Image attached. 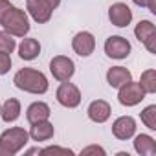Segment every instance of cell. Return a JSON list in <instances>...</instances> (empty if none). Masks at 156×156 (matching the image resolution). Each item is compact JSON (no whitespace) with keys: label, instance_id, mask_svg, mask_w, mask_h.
<instances>
[{"label":"cell","instance_id":"cell-5","mask_svg":"<svg viewBox=\"0 0 156 156\" xmlns=\"http://www.w3.org/2000/svg\"><path fill=\"white\" fill-rule=\"evenodd\" d=\"M55 96H57V101L62 107H66V108H75L77 105L81 103V92H79V88H77L75 85H72V83H68V81L61 83V87L57 88Z\"/></svg>","mask_w":156,"mask_h":156},{"label":"cell","instance_id":"cell-12","mask_svg":"<svg viewBox=\"0 0 156 156\" xmlns=\"http://www.w3.org/2000/svg\"><path fill=\"white\" fill-rule=\"evenodd\" d=\"M134 132H136V121L130 116H121L112 125V134L118 140H129L134 136Z\"/></svg>","mask_w":156,"mask_h":156},{"label":"cell","instance_id":"cell-16","mask_svg":"<svg viewBox=\"0 0 156 156\" xmlns=\"http://www.w3.org/2000/svg\"><path fill=\"white\" fill-rule=\"evenodd\" d=\"M50 114H51L50 107H48L46 103H42V101L31 103V105L28 107V110H26V118H28V121H30L31 125L37 123V121H42V119H48Z\"/></svg>","mask_w":156,"mask_h":156},{"label":"cell","instance_id":"cell-10","mask_svg":"<svg viewBox=\"0 0 156 156\" xmlns=\"http://www.w3.org/2000/svg\"><path fill=\"white\" fill-rule=\"evenodd\" d=\"M108 19H110V22H112L114 26L125 28V26H129L130 20H132V11H130V8H129L127 4L118 2V4H112V6H110V9H108Z\"/></svg>","mask_w":156,"mask_h":156},{"label":"cell","instance_id":"cell-27","mask_svg":"<svg viewBox=\"0 0 156 156\" xmlns=\"http://www.w3.org/2000/svg\"><path fill=\"white\" fill-rule=\"evenodd\" d=\"M46 2L50 4V8H51V9H57V8H59V4H61V0H46Z\"/></svg>","mask_w":156,"mask_h":156},{"label":"cell","instance_id":"cell-4","mask_svg":"<svg viewBox=\"0 0 156 156\" xmlns=\"http://www.w3.org/2000/svg\"><path fill=\"white\" fill-rule=\"evenodd\" d=\"M50 72H51V75L55 77V79L61 81V83L62 81H70V77L75 72V64H73L72 59H68L64 55H57L50 62Z\"/></svg>","mask_w":156,"mask_h":156},{"label":"cell","instance_id":"cell-26","mask_svg":"<svg viewBox=\"0 0 156 156\" xmlns=\"http://www.w3.org/2000/svg\"><path fill=\"white\" fill-rule=\"evenodd\" d=\"M81 154H101V156H103V154H105V149L99 147V145H90V147L83 149Z\"/></svg>","mask_w":156,"mask_h":156},{"label":"cell","instance_id":"cell-20","mask_svg":"<svg viewBox=\"0 0 156 156\" xmlns=\"http://www.w3.org/2000/svg\"><path fill=\"white\" fill-rule=\"evenodd\" d=\"M140 87L145 94H154L156 92V70H147L141 73Z\"/></svg>","mask_w":156,"mask_h":156},{"label":"cell","instance_id":"cell-28","mask_svg":"<svg viewBox=\"0 0 156 156\" xmlns=\"http://www.w3.org/2000/svg\"><path fill=\"white\" fill-rule=\"evenodd\" d=\"M28 154H41V149H30Z\"/></svg>","mask_w":156,"mask_h":156},{"label":"cell","instance_id":"cell-18","mask_svg":"<svg viewBox=\"0 0 156 156\" xmlns=\"http://www.w3.org/2000/svg\"><path fill=\"white\" fill-rule=\"evenodd\" d=\"M134 149L141 156H152V154H156V141H154V138H151L147 134H140L134 140Z\"/></svg>","mask_w":156,"mask_h":156},{"label":"cell","instance_id":"cell-9","mask_svg":"<svg viewBox=\"0 0 156 156\" xmlns=\"http://www.w3.org/2000/svg\"><path fill=\"white\" fill-rule=\"evenodd\" d=\"M72 48H73V51L77 55L88 57L94 51V48H96V39L88 31H79V33L73 37V41H72Z\"/></svg>","mask_w":156,"mask_h":156},{"label":"cell","instance_id":"cell-8","mask_svg":"<svg viewBox=\"0 0 156 156\" xmlns=\"http://www.w3.org/2000/svg\"><path fill=\"white\" fill-rule=\"evenodd\" d=\"M105 53L112 59H125L130 53V42L125 37L112 35L105 42Z\"/></svg>","mask_w":156,"mask_h":156},{"label":"cell","instance_id":"cell-19","mask_svg":"<svg viewBox=\"0 0 156 156\" xmlns=\"http://www.w3.org/2000/svg\"><path fill=\"white\" fill-rule=\"evenodd\" d=\"M41 53V44L37 39H24L19 46V55L24 61H33Z\"/></svg>","mask_w":156,"mask_h":156},{"label":"cell","instance_id":"cell-22","mask_svg":"<svg viewBox=\"0 0 156 156\" xmlns=\"http://www.w3.org/2000/svg\"><path fill=\"white\" fill-rule=\"evenodd\" d=\"M15 39L13 35H9L8 31H0V51H6V53H11L15 50Z\"/></svg>","mask_w":156,"mask_h":156},{"label":"cell","instance_id":"cell-3","mask_svg":"<svg viewBox=\"0 0 156 156\" xmlns=\"http://www.w3.org/2000/svg\"><path fill=\"white\" fill-rule=\"evenodd\" d=\"M30 134L20 127H11L0 134V156H13L28 143Z\"/></svg>","mask_w":156,"mask_h":156},{"label":"cell","instance_id":"cell-24","mask_svg":"<svg viewBox=\"0 0 156 156\" xmlns=\"http://www.w3.org/2000/svg\"><path fill=\"white\" fill-rule=\"evenodd\" d=\"M41 154H73V151L62 149V147H46V149H41Z\"/></svg>","mask_w":156,"mask_h":156},{"label":"cell","instance_id":"cell-11","mask_svg":"<svg viewBox=\"0 0 156 156\" xmlns=\"http://www.w3.org/2000/svg\"><path fill=\"white\" fill-rule=\"evenodd\" d=\"M28 11L33 17V20L39 24L48 22L51 19V13H53V9L50 8V4L46 0H28Z\"/></svg>","mask_w":156,"mask_h":156},{"label":"cell","instance_id":"cell-1","mask_svg":"<svg viewBox=\"0 0 156 156\" xmlns=\"http://www.w3.org/2000/svg\"><path fill=\"white\" fill-rule=\"evenodd\" d=\"M0 26L13 37H24L30 31L28 15L8 0H0Z\"/></svg>","mask_w":156,"mask_h":156},{"label":"cell","instance_id":"cell-2","mask_svg":"<svg viewBox=\"0 0 156 156\" xmlns=\"http://www.w3.org/2000/svg\"><path fill=\"white\" fill-rule=\"evenodd\" d=\"M15 87L30 92V94H44L48 90V79L46 75L39 70L33 68H22L15 73V79H13Z\"/></svg>","mask_w":156,"mask_h":156},{"label":"cell","instance_id":"cell-15","mask_svg":"<svg viewBox=\"0 0 156 156\" xmlns=\"http://www.w3.org/2000/svg\"><path fill=\"white\" fill-rule=\"evenodd\" d=\"M53 132H55L53 125L48 119H42V121L33 123V127H31V130L28 134H30V138L33 141H48L50 138H53Z\"/></svg>","mask_w":156,"mask_h":156},{"label":"cell","instance_id":"cell-23","mask_svg":"<svg viewBox=\"0 0 156 156\" xmlns=\"http://www.w3.org/2000/svg\"><path fill=\"white\" fill-rule=\"evenodd\" d=\"M11 68V57L6 51H0V73H6Z\"/></svg>","mask_w":156,"mask_h":156},{"label":"cell","instance_id":"cell-7","mask_svg":"<svg viewBox=\"0 0 156 156\" xmlns=\"http://www.w3.org/2000/svg\"><path fill=\"white\" fill-rule=\"evenodd\" d=\"M145 98V92L141 90L140 83H125L123 87H119V94H118V99L121 105L125 107H134L138 103H141V99Z\"/></svg>","mask_w":156,"mask_h":156},{"label":"cell","instance_id":"cell-14","mask_svg":"<svg viewBox=\"0 0 156 156\" xmlns=\"http://www.w3.org/2000/svg\"><path fill=\"white\" fill-rule=\"evenodd\" d=\"M110 105L103 99H98V101H92L90 107H88V118L96 123H105L108 118H110Z\"/></svg>","mask_w":156,"mask_h":156},{"label":"cell","instance_id":"cell-21","mask_svg":"<svg viewBox=\"0 0 156 156\" xmlns=\"http://www.w3.org/2000/svg\"><path fill=\"white\" fill-rule=\"evenodd\" d=\"M141 121H143L145 127H149L151 130H156V105H149V107L141 112Z\"/></svg>","mask_w":156,"mask_h":156},{"label":"cell","instance_id":"cell-17","mask_svg":"<svg viewBox=\"0 0 156 156\" xmlns=\"http://www.w3.org/2000/svg\"><path fill=\"white\" fill-rule=\"evenodd\" d=\"M0 116H2V119H4L6 123L17 121L19 116H20V103H19V99L9 98L2 107H0Z\"/></svg>","mask_w":156,"mask_h":156},{"label":"cell","instance_id":"cell-29","mask_svg":"<svg viewBox=\"0 0 156 156\" xmlns=\"http://www.w3.org/2000/svg\"><path fill=\"white\" fill-rule=\"evenodd\" d=\"M0 107H2V105H0Z\"/></svg>","mask_w":156,"mask_h":156},{"label":"cell","instance_id":"cell-6","mask_svg":"<svg viewBox=\"0 0 156 156\" xmlns=\"http://www.w3.org/2000/svg\"><path fill=\"white\" fill-rule=\"evenodd\" d=\"M134 35L140 42L145 44L151 53H156V28L151 20H140L134 30Z\"/></svg>","mask_w":156,"mask_h":156},{"label":"cell","instance_id":"cell-25","mask_svg":"<svg viewBox=\"0 0 156 156\" xmlns=\"http://www.w3.org/2000/svg\"><path fill=\"white\" fill-rule=\"evenodd\" d=\"M132 2H134L136 6H140V8H145V6H147L149 11L156 15V0H132Z\"/></svg>","mask_w":156,"mask_h":156},{"label":"cell","instance_id":"cell-13","mask_svg":"<svg viewBox=\"0 0 156 156\" xmlns=\"http://www.w3.org/2000/svg\"><path fill=\"white\" fill-rule=\"evenodd\" d=\"M129 81H132V73L127 68H123V66H112L107 72V83L112 88H119V87H123Z\"/></svg>","mask_w":156,"mask_h":156}]
</instances>
